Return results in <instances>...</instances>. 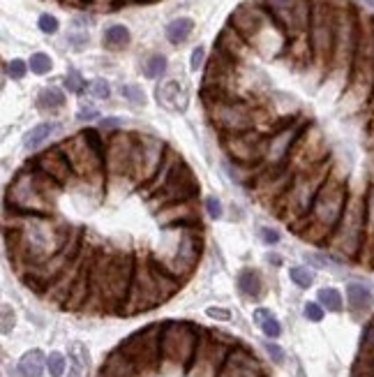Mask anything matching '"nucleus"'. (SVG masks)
Listing matches in <instances>:
<instances>
[{"label":"nucleus","mask_w":374,"mask_h":377,"mask_svg":"<svg viewBox=\"0 0 374 377\" xmlns=\"http://www.w3.org/2000/svg\"><path fill=\"white\" fill-rule=\"evenodd\" d=\"M263 377H266V375H263Z\"/></svg>","instance_id":"nucleus-60"},{"label":"nucleus","mask_w":374,"mask_h":377,"mask_svg":"<svg viewBox=\"0 0 374 377\" xmlns=\"http://www.w3.org/2000/svg\"><path fill=\"white\" fill-rule=\"evenodd\" d=\"M206 211H208V216L215 218V220L224 216V209H222V202L217 200V197H208V200H206Z\"/></svg>","instance_id":"nucleus-48"},{"label":"nucleus","mask_w":374,"mask_h":377,"mask_svg":"<svg viewBox=\"0 0 374 377\" xmlns=\"http://www.w3.org/2000/svg\"><path fill=\"white\" fill-rule=\"evenodd\" d=\"M69 359H72L74 363V370L76 373H81V370H86L88 368V349L81 345V342H72L69 345Z\"/></svg>","instance_id":"nucleus-38"},{"label":"nucleus","mask_w":374,"mask_h":377,"mask_svg":"<svg viewBox=\"0 0 374 377\" xmlns=\"http://www.w3.org/2000/svg\"><path fill=\"white\" fill-rule=\"evenodd\" d=\"M180 162H183V160H180V157H178L176 153H173L171 148L166 150V157H164L162 167H159V171L155 174V178H152L150 183H145L143 188H139V190H141V195H145V197H148V200H150L152 195H157L159 190L164 188V183L171 178V174H173V171H176V167H178Z\"/></svg>","instance_id":"nucleus-28"},{"label":"nucleus","mask_w":374,"mask_h":377,"mask_svg":"<svg viewBox=\"0 0 374 377\" xmlns=\"http://www.w3.org/2000/svg\"><path fill=\"white\" fill-rule=\"evenodd\" d=\"M65 88H67V93H81L83 88H86V81H83V77L76 70H69L67 74H65Z\"/></svg>","instance_id":"nucleus-45"},{"label":"nucleus","mask_w":374,"mask_h":377,"mask_svg":"<svg viewBox=\"0 0 374 377\" xmlns=\"http://www.w3.org/2000/svg\"><path fill=\"white\" fill-rule=\"evenodd\" d=\"M346 204H349L346 183L337 176H328L321 190H319L314 207L308 216V227L303 229L301 236L312 243H328L332 231L337 229L339 220H342Z\"/></svg>","instance_id":"nucleus-5"},{"label":"nucleus","mask_w":374,"mask_h":377,"mask_svg":"<svg viewBox=\"0 0 374 377\" xmlns=\"http://www.w3.org/2000/svg\"><path fill=\"white\" fill-rule=\"evenodd\" d=\"M204 58H206V49L204 46H197V49L192 51V56H190V67H192V72H197L201 65H204Z\"/></svg>","instance_id":"nucleus-54"},{"label":"nucleus","mask_w":374,"mask_h":377,"mask_svg":"<svg viewBox=\"0 0 374 377\" xmlns=\"http://www.w3.org/2000/svg\"><path fill=\"white\" fill-rule=\"evenodd\" d=\"M12 328H14V310L5 304L3 306V333L7 335V333L12 331Z\"/></svg>","instance_id":"nucleus-56"},{"label":"nucleus","mask_w":374,"mask_h":377,"mask_svg":"<svg viewBox=\"0 0 374 377\" xmlns=\"http://www.w3.org/2000/svg\"><path fill=\"white\" fill-rule=\"evenodd\" d=\"M155 98H157L159 105H162L164 109H169V112H185L187 100H190L187 98V88L180 84L178 79L159 84L157 91H155Z\"/></svg>","instance_id":"nucleus-27"},{"label":"nucleus","mask_w":374,"mask_h":377,"mask_svg":"<svg viewBox=\"0 0 374 377\" xmlns=\"http://www.w3.org/2000/svg\"><path fill=\"white\" fill-rule=\"evenodd\" d=\"M37 26H39L42 33H46V35H55V33H58V28H60L58 19H55L53 15H42L37 19Z\"/></svg>","instance_id":"nucleus-47"},{"label":"nucleus","mask_w":374,"mask_h":377,"mask_svg":"<svg viewBox=\"0 0 374 377\" xmlns=\"http://www.w3.org/2000/svg\"><path fill=\"white\" fill-rule=\"evenodd\" d=\"M367 3H370V5H372V8H374V0H367Z\"/></svg>","instance_id":"nucleus-59"},{"label":"nucleus","mask_w":374,"mask_h":377,"mask_svg":"<svg viewBox=\"0 0 374 377\" xmlns=\"http://www.w3.org/2000/svg\"><path fill=\"white\" fill-rule=\"evenodd\" d=\"M305 317L310 322H321L323 319V306L321 304H308L305 306Z\"/></svg>","instance_id":"nucleus-51"},{"label":"nucleus","mask_w":374,"mask_h":377,"mask_svg":"<svg viewBox=\"0 0 374 377\" xmlns=\"http://www.w3.org/2000/svg\"><path fill=\"white\" fill-rule=\"evenodd\" d=\"M121 352L130 356L143 377H155L162 370V324H148L121 342Z\"/></svg>","instance_id":"nucleus-7"},{"label":"nucleus","mask_w":374,"mask_h":377,"mask_svg":"<svg viewBox=\"0 0 374 377\" xmlns=\"http://www.w3.org/2000/svg\"><path fill=\"white\" fill-rule=\"evenodd\" d=\"M28 67H30V72H35V74H48L51 72V67H53V63H51V58H48V53H33L30 56V60H28Z\"/></svg>","instance_id":"nucleus-39"},{"label":"nucleus","mask_w":374,"mask_h":377,"mask_svg":"<svg viewBox=\"0 0 374 377\" xmlns=\"http://www.w3.org/2000/svg\"><path fill=\"white\" fill-rule=\"evenodd\" d=\"M263 366L245 345H235L222 368L220 377H263Z\"/></svg>","instance_id":"nucleus-25"},{"label":"nucleus","mask_w":374,"mask_h":377,"mask_svg":"<svg viewBox=\"0 0 374 377\" xmlns=\"http://www.w3.org/2000/svg\"><path fill=\"white\" fill-rule=\"evenodd\" d=\"M259 3L287 35H298L303 30H310V0H259Z\"/></svg>","instance_id":"nucleus-17"},{"label":"nucleus","mask_w":374,"mask_h":377,"mask_svg":"<svg viewBox=\"0 0 374 377\" xmlns=\"http://www.w3.org/2000/svg\"><path fill=\"white\" fill-rule=\"evenodd\" d=\"M121 95L130 102V105H136V107H143V105H145V93L141 91V86L123 84V86H121Z\"/></svg>","instance_id":"nucleus-40"},{"label":"nucleus","mask_w":374,"mask_h":377,"mask_svg":"<svg viewBox=\"0 0 374 377\" xmlns=\"http://www.w3.org/2000/svg\"><path fill=\"white\" fill-rule=\"evenodd\" d=\"M268 317H273V315H270V313L266 310V308H259V310L254 313V322H256V324H259V326H261L263 322H266Z\"/></svg>","instance_id":"nucleus-58"},{"label":"nucleus","mask_w":374,"mask_h":377,"mask_svg":"<svg viewBox=\"0 0 374 377\" xmlns=\"http://www.w3.org/2000/svg\"><path fill=\"white\" fill-rule=\"evenodd\" d=\"M65 150L69 164H72L76 178H81V181H88L93 188H100L102 185V178L107 174V164H104V155L97 153L93 148V143H90L86 137L76 134V137H69V139L60 146Z\"/></svg>","instance_id":"nucleus-13"},{"label":"nucleus","mask_w":374,"mask_h":377,"mask_svg":"<svg viewBox=\"0 0 374 377\" xmlns=\"http://www.w3.org/2000/svg\"><path fill=\"white\" fill-rule=\"evenodd\" d=\"M72 231L53 216H12V229L5 227L7 252L19 276L48 262L65 248Z\"/></svg>","instance_id":"nucleus-1"},{"label":"nucleus","mask_w":374,"mask_h":377,"mask_svg":"<svg viewBox=\"0 0 374 377\" xmlns=\"http://www.w3.org/2000/svg\"><path fill=\"white\" fill-rule=\"evenodd\" d=\"M201 250H204V241H201L199 229L194 231V227H183L180 229L178 245L173 248L169 257L159 259V262L166 266V271H169L171 276H176L180 283H185V280L192 276L194 266L199 262Z\"/></svg>","instance_id":"nucleus-16"},{"label":"nucleus","mask_w":374,"mask_h":377,"mask_svg":"<svg viewBox=\"0 0 374 377\" xmlns=\"http://www.w3.org/2000/svg\"><path fill=\"white\" fill-rule=\"evenodd\" d=\"M319 304H321L326 310L339 313L342 310V294H339L335 287H323V290H319Z\"/></svg>","instance_id":"nucleus-37"},{"label":"nucleus","mask_w":374,"mask_h":377,"mask_svg":"<svg viewBox=\"0 0 374 377\" xmlns=\"http://www.w3.org/2000/svg\"><path fill=\"white\" fill-rule=\"evenodd\" d=\"M266 352H268L273 363H284V349L280 345H275V342H266Z\"/></svg>","instance_id":"nucleus-53"},{"label":"nucleus","mask_w":374,"mask_h":377,"mask_svg":"<svg viewBox=\"0 0 374 377\" xmlns=\"http://www.w3.org/2000/svg\"><path fill=\"white\" fill-rule=\"evenodd\" d=\"M95 119H100V112H97L95 107H90V105H81L79 107V112H76V121H95Z\"/></svg>","instance_id":"nucleus-50"},{"label":"nucleus","mask_w":374,"mask_h":377,"mask_svg":"<svg viewBox=\"0 0 374 377\" xmlns=\"http://www.w3.org/2000/svg\"><path fill=\"white\" fill-rule=\"evenodd\" d=\"M136 141H139V137L127 134V132H116L114 137H109L107 153H104V164H107V176L109 178L130 176Z\"/></svg>","instance_id":"nucleus-19"},{"label":"nucleus","mask_w":374,"mask_h":377,"mask_svg":"<svg viewBox=\"0 0 374 377\" xmlns=\"http://www.w3.org/2000/svg\"><path fill=\"white\" fill-rule=\"evenodd\" d=\"M358 49V30H356V17L353 10H339L337 12V33H335V49H332V63L337 67H346L353 63Z\"/></svg>","instance_id":"nucleus-21"},{"label":"nucleus","mask_w":374,"mask_h":377,"mask_svg":"<svg viewBox=\"0 0 374 377\" xmlns=\"http://www.w3.org/2000/svg\"><path fill=\"white\" fill-rule=\"evenodd\" d=\"M303 132H305V123L287 121V125H282L275 134L268 137L266 139V162L270 167H282Z\"/></svg>","instance_id":"nucleus-22"},{"label":"nucleus","mask_w":374,"mask_h":377,"mask_svg":"<svg viewBox=\"0 0 374 377\" xmlns=\"http://www.w3.org/2000/svg\"><path fill=\"white\" fill-rule=\"evenodd\" d=\"M180 285L183 283L176 276H171L166 271V266L155 255L136 257L134 280H132L130 299L123 315L125 317H132V315L148 313L152 308L166 304L180 290Z\"/></svg>","instance_id":"nucleus-3"},{"label":"nucleus","mask_w":374,"mask_h":377,"mask_svg":"<svg viewBox=\"0 0 374 377\" xmlns=\"http://www.w3.org/2000/svg\"><path fill=\"white\" fill-rule=\"evenodd\" d=\"M88 93L97 100H107L111 95V86H109V81H104V79H93L88 84Z\"/></svg>","instance_id":"nucleus-44"},{"label":"nucleus","mask_w":374,"mask_h":377,"mask_svg":"<svg viewBox=\"0 0 374 377\" xmlns=\"http://www.w3.org/2000/svg\"><path fill=\"white\" fill-rule=\"evenodd\" d=\"M261 331L266 333L268 338H277V335L282 333V326H280V322H277L275 317H268V319L261 324Z\"/></svg>","instance_id":"nucleus-49"},{"label":"nucleus","mask_w":374,"mask_h":377,"mask_svg":"<svg viewBox=\"0 0 374 377\" xmlns=\"http://www.w3.org/2000/svg\"><path fill=\"white\" fill-rule=\"evenodd\" d=\"M310 49L319 63L332 60V49H335V33H337V12L326 0H314L310 19Z\"/></svg>","instance_id":"nucleus-14"},{"label":"nucleus","mask_w":374,"mask_h":377,"mask_svg":"<svg viewBox=\"0 0 374 377\" xmlns=\"http://www.w3.org/2000/svg\"><path fill=\"white\" fill-rule=\"evenodd\" d=\"M134 252H118V255L97 252L93 273H90V297L83 310L123 315L130 299L132 280H134Z\"/></svg>","instance_id":"nucleus-2"},{"label":"nucleus","mask_w":374,"mask_h":377,"mask_svg":"<svg viewBox=\"0 0 374 377\" xmlns=\"http://www.w3.org/2000/svg\"><path fill=\"white\" fill-rule=\"evenodd\" d=\"M83 255V241H81V229H72V236H69L67 245L62 248L58 255H53L48 262L33 266L28 269L24 276V283L30 285L35 292L44 294L48 287H51L55 280H58L62 273H65L69 266H74Z\"/></svg>","instance_id":"nucleus-11"},{"label":"nucleus","mask_w":374,"mask_h":377,"mask_svg":"<svg viewBox=\"0 0 374 377\" xmlns=\"http://www.w3.org/2000/svg\"><path fill=\"white\" fill-rule=\"evenodd\" d=\"M194 30V21L187 17H178L173 19V21H169V26H166V40H169L171 44H183L187 37L192 35Z\"/></svg>","instance_id":"nucleus-32"},{"label":"nucleus","mask_w":374,"mask_h":377,"mask_svg":"<svg viewBox=\"0 0 374 377\" xmlns=\"http://www.w3.org/2000/svg\"><path fill=\"white\" fill-rule=\"evenodd\" d=\"M289 276L298 287H303V290H308V287L314 283V273L310 269H305V266H294V269L289 271Z\"/></svg>","instance_id":"nucleus-42"},{"label":"nucleus","mask_w":374,"mask_h":377,"mask_svg":"<svg viewBox=\"0 0 374 377\" xmlns=\"http://www.w3.org/2000/svg\"><path fill=\"white\" fill-rule=\"evenodd\" d=\"M166 150H169V146H166L162 139H155V137H139L134 157H132V169H130L132 183L139 185V188L150 183L159 171V167H162Z\"/></svg>","instance_id":"nucleus-15"},{"label":"nucleus","mask_w":374,"mask_h":377,"mask_svg":"<svg viewBox=\"0 0 374 377\" xmlns=\"http://www.w3.org/2000/svg\"><path fill=\"white\" fill-rule=\"evenodd\" d=\"M44 368H46V356L39 349H30L19 361V373L24 377H42L44 375Z\"/></svg>","instance_id":"nucleus-30"},{"label":"nucleus","mask_w":374,"mask_h":377,"mask_svg":"<svg viewBox=\"0 0 374 377\" xmlns=\"http://www.w3.org/2000/svg\"><path fill=\"white\" fill-rule=\"evenodd\" d=\"M26 72H28V63L26 60H21V58H14L7 63V74L14 79V81H19V79H24L26 77Z\"/></svg>","instance_id":"nucleus-46"},{"label":"nucleus","mask_w":374,"mask_h":377,"mask_svg":"<svg viewBox=\"0 0 374 377\" xmlns=\"http://www.w3.org/2000/svg\"><path fill=\"white\" fill-rule=\"evenodd\" d=\"M55 130H58V125L55 123H39V125H35L30 132L26 134V139H24V146L26 150H35L37 146H42L48 137H51Z\"/></svg>","instance_id":"nucleus-34"},{"label":"nucleus","mask_w":374,"mask_h":377,"mask_svg":"<svg viewBox=\"0 0 374 377\" xmlns=\"http://www.w3.org/2000/svg\"><path fill=\"white\" fill-rule=\"evenodd\" d=\"M197 195H199V181L194 178L192 169L185 162H180L169 181L164 183V188L157 195L150 197V209L162 211L166 207H171V204L194 200Z\"/></svg>","instance_id":"nucleus-18"},{"label":"nucleus","mask_w":374,"mask_h":377,"mask_svg":"<svg viewBox=\"0 0 374 377\" xmlns=\"http://www.w3.org/2000/svg\"><path fill=\"white\" fill-rule=\"evenodd\" d=\"M204 100L211 114V121L220 130H224V134H235V132H247L252 130L254 114L249 105L235 100L233 95H222V93H206Z\"/></svg>","instance_id":"nucleus-12"},{"label":"nucleus","mask_w":374,"mask_h":377,"mask_svg":"<svg viewBox=\"0 0 374 377\" xmlns=\"http://www.w3.org/2000/svg\"><path fill=\"white\" fill-rule=\"evenodd\" d=\"M60 193H62L60 183L44 176L35 164H30L26 171H19L14 176L12 185L7 188L5 209H12V216H24V218L51 216Z\"/></svg>","instance_id":"nucleus-4"},{"label":"nucleus","mask_w":374,"mask_h":377,"mask_svg":"<svg viewBox=\"0 0 374 377\" xmlns=\"http://www.w3.org/2000/svg\"><path fill=\"white\" fill-rule=\"evenodd\" d=\"M159 227L166 229H183V227H199V204L197 197L180 204H171L162 211H157Z\"/></svg>","instance_id":"nucleus-24"},{"label":"nucleus","mask_w":374,"mask_h":377,"mask_svg":"<svg viewBox=\"0 0 374 377\" xmlns=\"http://www.w3.org/2000/svg\"><path fill=\"white\" fill-rule=\"evenodd\" d=\"M259 236H261V241L266 243V245H275V243H280V231H277V229L261 227V229H259Z\"/></svg>","instance_id":"nucleus-52"},{"label":"nucleus","mask_w":374,"mask_h":377,"mask_svg":"<svg viewBox=\"0 0 374 377\" xmlns=\"http://www.w3.org/2000/svg\"><path fill=\"white\" fill-rule=\"evenodd\" d=\"M166 58L162 56V53H152V56L145 58V63H143V77H148V79H159L162 74L166 72Z\"/></svg>","instance_id":"nucleus-36"},{"label":"nucleus","mask_w":374,"mask_h":377,"mask_svg":"<svg viewBox=\"0 0 374 377\" xmlns=\"http://www.w3.org/2000/svg\"><path fill=\"white\" fill-rule=\"evenodd\" d=\"M238 287L240 292L245 294L249 299H259L263 294V283H261V276L256 273L254 269H245L238 276Z\"/></svg>","instance_id":"nucleus-33"},{"label":"nucleus","mask_w":374,"mask_h":377,"mask_svg":"<svg viewBox=\"0 0 374 377\" xmlns=\"http://www.w3.org/2000/svg\"><path fill=\"white\" fill-rule=\"evenodd\" d=\"M346 301H349V308L353 313H365L374 306V297L372 292L367 290L365 285L360 283H349L346 285Z\"/></svg>","instance_id":"nucleus-29"},{"label":"nucleus","mask_w":374,"mask_h":377,"mask_svg":"<svg viewBox=\"0 0 374 377\" xmlns=\"http://www.w3.org/2000/svg\"><path fill=\"white\" fill-rule=\"evenodd\" d=\"M206 315H208V317H213V319H220V322H229V319H231V313H229L226 308L211 306V308H206Z\"/></svg>","instance_id":"nucleus-55"},{"label":"nucleus","mask_w":374,"mask_h":377,"mask_svg":"<svg viewBox=\"0 0 374 377\" xmlns=\"http://www.w3.org/2000/svg\"><path fill=\"white\" fill-rule=\"evenodd\" d=\"M118 125H123V119H116V116H109V119H102L100 128L102 130H114Z\"/></svg>","instance_id":"nucleus-57"},{"label":"nucleus","mask_w":374,"mask_h":377,"mask_svg":"<svg viewBox=\"0 0 374 377\" xmlns=\"http://www.w3.org/2000/svg\"><path fill=\"white\" fill-rule=\"evenodd\" d=\"M37 105H39V109H44V112H46V109H48V112H55V109H60L62 105H65V93H62L60 88L48 86L39 93Z\"/></svg>","instance_id":"nucleus-35"},{"label":"nucleus","mask_w":374,"mask_h":377,"mask_svg":"<svg viewBox=\"0 0 374 377\" xmlns=\"http://www.w3.org/2000/svg\"><path fill=\"white\" fill-rule=\"evenodd\" d=\"M305 262L321 266V269H339L342 266V259L332 257V255H323V252H317V255H305Z\"/></svg>","instance_id":"nucleus-41"},{"label":"nucleus","mask_w":374,"mask_h":377,"mask_svg":"<svg viewBox=\"0 0 374 377\" xmlns=\"http://www.w3.org/2000/svg\"><path fill=\"white\" fill-rule=\"evenodd\" d=\"M328 178V164H319V167L305 171V174H296L291 178L289 188L284 190L282 195V204L284 209V220H291V218H305L310 216L312 207H314V200L321 190V185Z\"/></svg>","instance_id":"nucleus-8"},{"label":"nucleus","mask_w":374,"mask_h":377,"mask_svg":"<svg viewBox=\"0 0 374 377\" xmlns=\"http://www.w3.org/2000/svg\"><path fill=\"white\" fill-rule=\"evenodd\" d=\"M215 49H217L220 53H224V56L229 60H233V63H245L249 51H252V49H249V44L231 28V26H226V28L220 33Z\"/></svg>","instance_id":"nucleus-26"},{"label":"nucleus","mask_w":374,"mask_h":377,"mask_svg":"<svg viewBox=\"0 0 374 377\" xmlns=\"http://www.w3.org/2000/svg\"><path fill=\"white\" fill-rule=\"evenodd\" d=\"M65 356H62L60 352H51L46 359V368L48 373H51V377H62V373H65Z\"/></svg>","instance_id":"nucleus-43"},{"label":"nucleus","mask_w":374,"mask_h":377,"mask_svg":"<svg viewBox=\"0 0 374 377\" xmlns=\"http://www.w3.org/2000/svg\"><path fill=\"white\" fill-rule=\"evenodd\" d=\"M365 229H367L365 200L363 197H349L346 211L337 225V229L332 231V236L328 238V245L337 252V255L356 259L365 243Z\"/></svg>","instance_id":"nucleus-9"},{"label":"nucleus","mask_w":374,"mask_h":377,"mask_svg":"<svg viewBox=\"0 0 374 377\" xmlns=\"http://www.w3.org/2000/svg\"><path fill=\"white\" fill-rule=\"evenodd\" d=\"M235 345H238V342L231 340L222 331L201 328L199 347H197V354H194L190 370H187V377H220L222 368H224L229 354H231V349Z\"/></svg>","instance_id":"nucleus-10"},{"label":"nucleus","mask_w":374,"mask_h":377,"mask_svg":"<svg viewBox=\"0 0 374 377\" xmlns=\"http://www.w3.org/2000/svg\"><path fill=\"white\" fill-rule=\"evenodd\" d=\"M33 164H35V167H37L44 176L53 178L55 183H60L62 188H67V185H69V183H74V178H76L74 169H72V164H69L67 155H65V150H62L60 146H55V148H51V150H46V153H42Z\"/></svg>","instance_id":"nucleus-23"},{"label":"nucleus","mask_w":374,"mask_h":377,"mask_svg":"<svg viewBox=\"0 0 374 377\" xmlns=\"http://www.w3.org/2000/svg\"><path fill=\"white\" fill-rule=\"evenodd\" d=\"M201 326L192 322H162V370H190L199 347Z\"/></svg>","instance_id":"nucleus-6"},{"label":"nucleus","mask_w":374,"mask_h":377,"mask_svg":"<svg viewBox=\"0 0 374 377\" xmlns=\"http://www.w3.org/2000/svg\"><path fill=\"white\" fill-rule=\"evenodd\" d=\"M224 150L235 164H256L259 160H266V139L252 130L224 134Z\"/></svg>","instance_id":"nucleus-20"},{"label":"nucleus","mask_w":374,"mask_h":377,"mask_svg":"<svg viewBox=\"0 0 374 377\" xmlns=\"http://www.w3.org/2000/svg\"><path fill=\"white\" fill-rule=\"evenodd\" d=\"M130 40H132V35H130V28H127V26L116 24V26H109V28L104 30L102 42H104V46H107V49H111V51H121V49H125V46L130 44Z\"/></svg>","instance_id":"nucleus-31"}]
</instances>
